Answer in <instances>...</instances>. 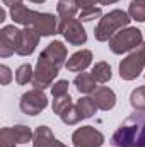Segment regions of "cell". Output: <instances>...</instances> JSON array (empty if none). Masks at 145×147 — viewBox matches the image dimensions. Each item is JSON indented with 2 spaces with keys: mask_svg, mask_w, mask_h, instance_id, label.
I'll return each instance as SVG.
<instances>
[{
  "mask_svg": "<svg viewBox=\"0 0 145 147\" xmlns=\"http://www.w3.org/2000/svg\"><path fill=\"white\" fill-rule=\"evenodd\" d=\"M67 60V48L60 41L50 43L39 55L36 63V70L33 77V86L36 89H44L48 87L53 79L58 75L60 69L65 65Z\"/></svg>",
  "mask_w": 145,
  "mask_h": 147,
  "instance_id": "1",
  "label": "cell"
},
{
  "mask_svg": "<svg viewBox=\"0 0 145 147\" xmlns=\"http://www.w3.org/2000/svg\"><path fill=\"white\" fill-rule=\"evenodd\" d=\"M113 144L118 147H145V113L128 116L114 132Z\"/></svg>",
  "mask_w": 145,
  "mask_h": 147,
  "instance_id": "2",
  "label": "cell"
},
{
  "mask_svg": "<svg viewBox=\"0 0 145 147\" xmlns=\"http://www.w3.org/2000/svg\"><path fill=\"white\" fill-rule=\"evenodd\" d=\"M130 21L132 19H130V16L126 12L119 10V9L111 10L109 14H106L99 21V24L96 28V33H94L96 34V39L97 41H109L118 31H121L125 26H128Z\"/></svg>",
  "mask_w": 145,
  "mask_h": 147,
  "instance_id": "3",
  "label": "cell"
},
{
  "mask_svg": "<svg viewBox=\"0 0 145 147\" xmlns=\"http://www.w3.org/2000/svg\"><path fill=\"white\" fill-rule=\"evenodd\" d=\"M140 45H142V31L137 29V28L121 29L109 39V48L116 55L130 51V50H133V48H137Z\"/></svg>",
  "mask_w": 145,
  "mask_h": 147,
  "instance_id": "4",
  "label": "cell"
},
{
  "mask_svg": "<svg viewBox=\"0 0 145 147\" xmlns=\"http://www.w3.org/2000/svg\"><path fill=\"white\" fill-rule=\"evenodd\" d=\"M144 67H145V43H142L140 46H137V50H133L119 63V75L125 80H133L140 75Z\"/></svg>",
  "mask_w": 145,
  "mask_h": 147,
  "instance_id": "5",
  "label": "cell"
},
{
  "mask_svg": "<svg viewBox=\"0 0 145 147\" xmlns=\"http://www.w3.org/2000/svg\"><path fill=\"white\" fill-rule=\"evenodd\" d=\"M46 105H48V98L43 92V89H36L34 87L29 92L22 94V98H21V110H22V113H26L29 116L39 115L46 108Z\"/></svg>",
  "mask_w": 145,
  "mask_h": 147,
  "instance_id": "6",
  "label": "cell"
},
{
  "mask_svg": "<svg viewBox=\"0 0 145 147\" xmlns=\"http://www.w3.org/2000/svg\"><path fill=\"white\" fill-rule=\"evenodd\" d=\"M58 33H62L65 39L72 45H84L87 41V34L82 28L80 19H60L58 22Z\"/></svg>",
  "mask_w": 145,
  "mask_h": 147,
  "instance_id": "7",
  "label": "cell"
},
{
  "mask_svg": "<svg viewBox=\"0 0 145 147\" xmlns=\"http://www.w3.org/2000/svg\"><path fill=\"white\" fill-rule=\"evenodd\" d=\"M72 142L75 147H99L104 142V135L94 127H82L73 132Z\"/></svg>",
  "mask_w": 145,
  "mask_h": 147,
  "instance_id": "8",
  "label": "cell"
},
{
  "mask_svg": "<svg viewBox=\"0 0 145 147\" xmlns=\"http://www.w3.org/2000/svg\"><path fill=\"white\" fill-rule=\"evenodd\" d=\"M19 39H21V31L17 28L5 26L0 31V55L3 58H7L12 53H15L17 46H19Z\"/></svg>",
  "mask_w": 145,
  "mask_h": 147,
  "instance_id": "9",
  "label": "cell"
},
{
  "mask_svg": "<svg viewBox=\"0 0 145 147\" xmlns=\"http://www.w3.org/2000/svg\"><path fill=\"white\" fill-rule=\"evenodd\" d=\"M39 33L33 28H26L24 31H21V39H19V46H17V55H22V57H28L34 51L38 45V39H39Z\"/></svg>",
  "mask_w": 145,
  "mask_h": 147,
  "instance_id": "10",
  "label": "cell"
},
{
  "mask_svg": "<svg viewBox=\"0 0 145 147\" xmlns=\"http://www.w3.org/2000/svg\"><path fill=\"white\" fill-rule=\"evenodd\" d=\"M43 36H51L58 31V21L53 14H38L34 24L31 26Z\"/></svg>",
  "mask_w": 145,
  "mask_h": 147,
  "instance_id": "11",
  "label": "cell"
},
{
  "mask_svg": "<svg viewBox=\"0 0 145 147\" xmlns=\"http://www.w3.org/2000/svg\"><path fill=\"white\" fill-rule=\"evenodd\" d=\"M92 94H94L92 99L96 101V105H97L99 110L108 111V110L114 108V105H116V94L113 92V89H109V87H99Z\"/></svg>",
  "mask_w": 145,
  "mask_h": 147,
  "instance_id": "12",
  "label": "cell"
},
{
  "mask_svg": "<svg viewBox=\"0 0 145 147\" xmlns=\"http://www.w3.org/2000/svg\"><path fill=\"white\" fill-rule=\"evenodd\" d=\"M91 60H92V53L89 50H80V51L73 53L72 57L68 58L67 69L70 72H84L91 65Z\"/></svg>",
  "mask_w": 145,
  "mask_h": 147,
  "instance_id": "13",
  "label": "cell"
},
{
  "mask_svg": "<svg viewBox=\"0 0 145 147\" xmlns=\"http://www.w3.org/2000/svg\"><path fill=\"white\" fill-rule=\"evenodd\" d=\"M34 147H67L56 140L48 127H38L34 132Z\"/></svg>",
  "mask_w": 145,
  "mask_h": 147,
  "instance_id": "14",
  "label": "cell"
},
{
  "mask_svg": "<svg viewBox=\"0 0 145 147\" xmlns=\"http://www.w3.org/2000/svg\"><path fill=\"white\" fill-rule=\"evenodd\" d=\"M38 14L39 12H34V10H31V9H28L24 5H17V7H14L10 10V16L14 19V22H19V24H22L26 28H31L34 24Z\"/></svg>",
  "mask_w": 145,
  "mask_h": 147,
  "instance_id": "15",
  "label": "cell"
},
{
  "mask_svg": "<svg viewBox=\"0 0 145 147\" xmlns=\"http://www.w3.org/2000/svg\"><path fill=\"white\" fill-rule=\"evenodd\" d=\"M96 79H94V75L92 74H79L77 77H75V80H73V84H75V87L79 89V92H82V94H91V92H94L96 91Z\"/></svg>",
  "mask_w": 145,
  "mask_h": 147,
  "instance_id": "16",
  "label": "cell"
},
{
  "mask_svg": "<svg viewBox=\"0 0 145 147\" xmlns=\"http://www.w3.org/2000/svg\"><path fill=\"white\" fill-rule=\"evenodd\" d=\"M75 106H77V111L82 118H91L97 110V105L92 98H80Z\"/></svg>",
  "mask_w": 145,
  "mask_h": 147,
  "instance_id": "17",
  "label": "cell"
},
{
  "mask_svg": "<svg viewBox=\"0 0 145 147\" xmlns=\"http://www.w3.org/2000/svg\"><path fill=\"white\" fill-rule=\"evenodd\" d=\"M77 9L79 7H77L75 0H60L58 2V7H56L58 16L62 19H70V17H73L77 14Z\"/></svg>",
  "mask_w": 145,
  "mask_h": 147,
  "instance_id": "18",
  "label": "cell"
},
{
  "mask_svg": "<svg viewBox=\"0 0 145 147\" xmlns=\"http://www.w3.org/2000/svg\"><path fill=\"white\" fill-rule=\"evenodd\" d=\"M72 106H73V103H72L70 94L56 96V98H55V101H53V111H55L56 115H60V116H62L65 111H68Z\"/></svg>",
  "mask_w": 145,
  "mask_h": 147,
  "instance_id": "19",
  "label": "cell"
},
{
  "mask_svg": "<svg viewBox=\"0 0 145 147\" xmlns=\"http://www.w3.org/2000/svg\"><path fill=\"white\" fill-rule=\"evenodd\" d=\"M128 16L138 22L145 21V0H133L128 9Z\"/></svg>",
  "mask_w": 145,
  "mask_h": 147,
  "instance_id": "20",
  "label": "cell"
},
{
  "mask_svg": "<svg viewBox=\"0 0 145 147\" xmlns=\"http://www.w3.org/2000/svg\"><path fill=\"white\" fill-rule=\"evenodd\" d=\"M92 75H94V79L97 82H103L104 84V82H108L109 79H111V67H109L106 62H99V63L94 65Z\"/></svg>",
  "mask_w": 145,
  "mask_h": 147,
  "instance_id": "21",
  "label": "cell"
},
{
  "mask_svg": "<svg viewBox=\"0 0 145 147\" xmlns=\"http://www.w3.org/2000/svg\"><path fill=\"white\" fill-rule=\"evenodd\" d=\"M33 77H34V72H33V67L29 63H24L17 69L15 72V80L17 84H28V82H33Z\"/></svg>",
  "mask_w": 145,
  "mask_h": 147,
  "instance_id": "22",
  "label": "cell"
},
{
  "mask_svg": "<svg viewBox=\"0 0 145 147\" xmlns=\"http://www.w3.org/2000/svg\"><path fill=\"white\" fill-rule=\"evenodd\" d=\"M132 106L138 111H145V86H140L138 89H135L130 96Z\"/></svg>",
  "mask_w": 145,
  "mask_h": 147,
  "instance_id": "23",
  "label": "cell"
},
{
  "mask_svg": "<svg viewBox=\"0 0 145 147\" xmlns=\"http://www.w3.org/2000/svg\"><path fill=\"white\" fill-rule=\"evenodd\" d=\"M15 144H17V140H15L14 130L12 128H2V132H0V146L2 147H14Z\"/></svg>",
  "mask_w": 145,
  "mask_h": 147,
  "instance_id": "24",
  "label": "cell"
},
{
  "mask_svg": "<svg viewBox=\"0 0 145 147\" xmlns=\"http://www.w3.org/2000/svg\"><path fill=\"white\" fill-rule=\"evenodd\" d=\"M12 130H14V135H15L17 144H24V142H28V140L33 137L31 130H29L28 127H24V125H17V127H14Z\"/></svg>",
  "mask_w": 145,
  "mask_h": 147,
  "instance_id": "25",
  "label": "cell"
},
{
  "mask_svg": "<svg viewBox=\"0 0 145 147\" xmlns=\"http://www.w3.org/2000/svg\"><path fill=\"white\" fill-rule=\"evenodd\" d=\"M51 92H53V98L68 94V82H67V80H58V82H55V84L51 86Z\"/></svg>",
  "mask_w": 145,
  "mask_h": 147,
  "instance_id": "26",
  "label": "cell"
},
{
  "mask_svg": "<svg viewBox=\"0 0 145 147\" xmlns=\"http://www.w3.org/2000/svg\"><path fill=\"white\" fill-rule=\"evenodd\" d=\"M99 16H101V9H99V7H91V9L82 10L80 16H79V19H80V21H92V19H96V17H99Z\"/></svg>",
  "mask_w": 145,
  "mask_h": 147,
  "instance_id": "27",
  "label": "cell"
},
{
  "mask_svg": "<svg viewBox=\"0 0 145 147\" xmlns=\"http://www.w3.org/2000/svg\"><path fill=\"white\" fill-rule=\"evenodd\" d=\"M96 2H97V0H75L77 7H80L82 10L91 9V7H96Z\"/></svg>",
  "mask_w": 145,
  "mask_h": 147,
  "instance_id": "28",
  "label": "cell"
},
{
  "mask_svg": "<svg viewBox=\"0 0 145 147\" xmlns=\"http://www.w3.org/2000/svg\"><path fill=\"white\" fill-rule=\"evenodd\" d=\"M0 72H2V84H3V86L9 84V82H10V70H9V67L2 65V67H0Z\"/></svg>",
  "mask_w": 145,
  "mask_h": 147,
  "instance_id": "29",
  "label": "cell"
},
{
  "mask_svg": "<svg viewBox=\"0 0 145 147\" xmlns=\"http://www.w3.org/2000/svg\"><path fill=\"white\" fill-rule=\"evenodd\" d=\"M3 3H5L7 7L14 9V7H17V5H22V0H3Z\"/></svg>",
  "mask_w": 145,
  "mask_h": 147,
  "instance_id": "30",
  "label": "cell"
},
{
  "mask_svg": "<svg viewBox=\"0 0 145 147\" xmlns=\"http://www.w3.org/2000/svg\"><path fill=\"white\" fill-rule=\"evenodd\" d=\"M101 5H109V3H116L118 0H97Z\"/></svg>",
  "mask_w": 145,
  "mask_h": 147,
  "instance_id": "31",
  "label": "cell"
},
{
  "mask_svg": "<svg viewBox=\"0 0 145 147\" xmlns=\"http://www.w3.org/2000/svg\"><path fill=\"white\" fill-rule=\"evenodd\" d=\"M31 2H34V3H43L44 0H31Z\"/></svg>",
  "mask_w": 145,
  "mask_h": 147,
  "instance_id": "32",
  "label": "cell"
}]
</instances>
